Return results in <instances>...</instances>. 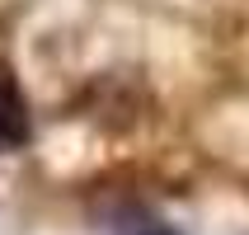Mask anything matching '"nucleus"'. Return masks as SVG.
Masks as SVG:
<instances>
[{
	"label": "nucleus",
	"mask_w": 249,
	"mask_h": 235,
	"mask_svg": "<svg viewBox=\"0 0 249 235\" xmlns=\"http://www.w3.org/2000/svg\"><path fill=\"white\" fill-rule=\"evenodd\" d=\"M33 137V118H28V99L10 71H0V155L24 151Z\"/></svg>",
	"instance_id": "f257e3e1"
}]
</instances>
